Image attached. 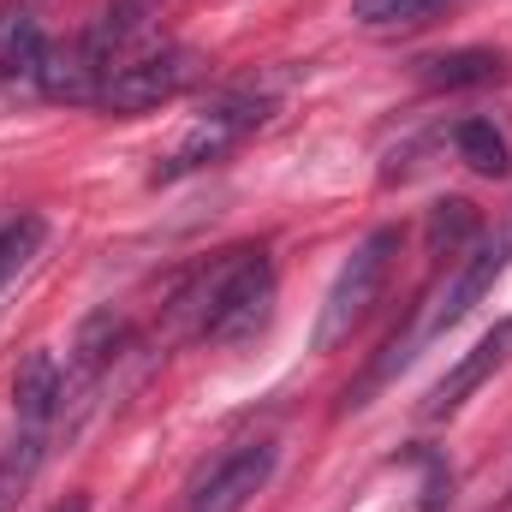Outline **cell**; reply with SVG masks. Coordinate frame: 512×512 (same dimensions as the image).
I'll list each match as a JSON object with an SVG mask.
<instances>
[{"instance_id": "obj_1", "label": "cell", "mask_w": 512, "mask_h": 512, "mask_svg": "<svg viewBox=\"0 0 512 512\" xmlns=\"http://www.w3.org/2000/svg\"><path fill=\"white\" fill-rule=\"evenodd\" d=\"M274 316V262L256 245L221 251L203 274H191L173 298V328L215 340V346H245Z\"/></svg>"}, {"instance_id": "obj_2", "label": "cell", "mask_w": 512, "mask_h": 512, "mask_svg": "<svg viewBox=\"0 0 512 512\" xmlns=\"http://www.w3.org/2000/svg\"><path fill=\"white\" fill-rule=\"evenodd\" d=\"M507 268H512V215L495 227V233H489V239H477V245H471V256L453 268V280H447V286H441V292H435L423 310H417V322H411L405 334H393V340H387L382 358L364 370V382L346 387V405H340V411H358V405H370V393L393 382V376H399V370H405V364H411L423 346H429V340H441L447 328H459V322H465V316H471V310H477L489 292H495V280H501Z\"/></svg>"}, {"instance_id": "obj_3", "label": "cell", "mask_w": 512, "mask_h": 512, "mask_svg": "<svg viewBox=\"0 0 512 512\" xmlns=\"http://www.w3.org/2000/svg\"><path fill=\"white\" fill-rule=\"evenodd\" d=\"M399 245H405V233H399V227H376L358 251L340 262V274H334V286H328V298H322L316 334H310V346H316V352H334L340 340H352V328L376 310L387 274H393V262H399Z\"/></svg>"}, {"instance_id": "obj_4", "label": "cell", "mask_w": 512, "mask_h": 512, "mask_svg": "<svg viewBox=\"0 0 512 512\" xmlns=\"http://www.w3.org/2000/svg\"><path fill=\"white\" fill-rule=\"evenodd\" d=\"M262 120H268V102H262V96H227V102H215L197 126L179 137V149H173L149 179H155V185H173V179H185V173H203V167L221 161L233 143H245Z\"/></svg>"}, {"instance_id": "obj_5", "label": "cell", "mask_w": 512, "mask_h": 512, "mask_svg": "<svg viewBox=\"0 0 512 512\" xmlns=\"http://www.w3.org/2000/svg\"><path fill=\"white\" fill-rule=\"evenodd\" d=\"M274 465H280V447L274 441H239L227 447L185 495V512H245L274 483Z\"/></svg>"}, {"instance_id": "obj_6", "label": "cell", "mask_w": 512, "mask_h": 512, "mask_svg": "<svg viewBox=\"0 0 512 512\" xmlns=\"http://www.w3.org/2000/svg\"><path fill=\"white\" fill-rule=\"evenodd\" d=\"M191 78H197V54H191V48H149V54H131V60H120V66L108 72L102 108H114V114L161 108V102H173Z\"/></svg>"}, {"instance_id": "obj_7", "label": "cell", "mask_w": 512, "mask_h": 512, "mask_svg": "<svg viewBox=\"0 0 512 512\" xmlns=\"http://www.w3.org/2000/svg\"><path fill=\"white\" fill-rule=\"evenodd\" d=\"M507 364H512V316H501V322H495V328H489V334H483V340H477V346H471V352H465V358L447 370V376H441V382L429 387V399L417 405V417H423V423H441V417H453V411H459V405H465L477 387L495 382Z\"/></svg>"}, {"instance_id": "obj_8", "label": "cell", "mask_w": 512, "mask_h": 512, "mask_svg": "<svg viewBox=\"0 0 512 512\" xmlns=\"http://www.w3.org/2000/svg\"><path fill=\"white\" fill-rule=\"evenodd\" d=\"M60 399H66V376H60L54 352H30L18 364V376H12V411H18V423L24 429H48V417H54Z\"/></svg>"}, {"instance_id": "obj_9", "label": "cell", "mask_w": 512, "mask_h": 512, "mask_svg": "<svg viewBox=\"0 0 512 512\" xmlns=\"http://www.w3.org/2000/svg\"><path fill=\"white\" fill-rule=\"evenodd\" d=\"M507 78V54L495 48H453L423 60V84L429 90H477V84H501Z\"/></svg>"}, {"instance_id": "obj_10", "label": "cell", "mask_w": 512, "mask_h": 512, "mask_svg": "<svg viewBox=\"0 0 512 512\" xmlns=\"http://www.w3.org/2000/svg\"><path fill=\"white\" fill-rule=\"evenodd\" d=\"M453 149H459V161H465L471 173H483V179H507L512 173V143L489 114L459 120V126H453Z\"/></svg>"}, {"instance_id": "obj_11", "label": "cell", "mask_w": 512, "mask_h": 512, "mask_svg": "<svg viewBox=\"0 0 512 512\" xmlns=\"http://www.w3.org/2000/svg\"><path fill=\"white\" fill-rule=\"evenodd\" d=\"M120 346H126V316H114V310H96L84 328H78V387H96L108 376V364L120 358Z\"/></svg>"}, {"instance_id": "obj_12", "label": "cell", "mask_w": 512, "mask_h": 512, "mask_svg": "<svg viewBox=\"0 0 512 512\" xmlns=\"http://www.w3.org/2000/svg\"><path fill=\"white\" fill-rule=\"evenodd\" d=\"M48 36H42V24L30 18V12H0V60H6V72H18V78H42V66H48Z\"/></svg>"}, {"instance_id": "obj_13", "label": "cell", "mask_w": 512, "mask_h": 512, "mask_svg": "<svg viewBox=\"0 0 512 512\" xmlns=\"http://www.w3.org/2000/svg\"><path fill=\"white\" fill-rule=\"evenodd\" d=\"M447 6H459V0H352V18L376 36H399V30H423Z\"/></svg>"}, {"instance_id": "obj_14", "label": "cell", "mask_w": 512, "mask_h": 512, "mask_svg": "<svg viewBox=\"0 0 512 512\" xmlns=\"http://www.w3.org/2000/svg\"><path fill=\"white\" fill-rule=\"evenodd\" d=\"M42 453H48V429H24V435L0 453V512H12L24 501L30 477L42 471Z\"/></svg>"}, {"instance_id": "obj_15", "label": "cell", "mask_w": 512, "mask_h": 512, "mask_svg": "<svg viewBox=\"0 0 512 512\" xmlns=\"http://www.w3.org/2000/svg\"><path fill=\"white\" fill-rule=\"evenodd\" d=\"M477 227H483V215H477V203H465V197H447V203L429 209V245H435V256L441 251L453 256L459 245H471Z\"/></svg>"}, {"instance_id": "obj_16", "label": "cell", "mask_w": 512, "mask_h": 512, "mask_svg": "<svg viewBox=\"0 0 512 512\" xmlns=\"http://www.w3.org/2000/svg\"><path fill=\"white\" fill-rule=\"evenodd\" d=\"M36 245H42V221H36V215H12V221H0V286L36 256Z\"/></svg>"}, {"instance_id": "obj_17", "label": "cell", "mask_w": 512, "mask_h": 512, "mask_svg": "<svg viewBox=\"0 0 512 512\" xmlns=\"http://www.w3.org/2000/svg\"><path fill=\"white\" fill-rule=\"evenodd\" d=\"M54 512H90V501H84V495H72V501H60Z\"/></svg>"}]
</instances>
